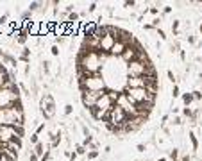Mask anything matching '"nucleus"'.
Wrapping results in <instances>:
<instances>
[{"label":"nucleus","mask_w":202,"mask_h":161,"mask_svg":"<svg viewBox=\"0 0 202 161\" xmlns=\"http://www.w3.org/2000/svg\"><path fill=\"white\" fill-rule=\"evenodd\" d=\"M75 73H95L104 91L88 113L109 132L125 136L136 132L150 118L158 95L149 90H132V77H159L149 50L131 30L95 23L84 32L75 56Z\"/></svg>","instance_id":"nucleus-1"},{"label":"nucleus","mask_w":202,"mask_h":161,"mask_svg":"<svg viewBox=\"0 0 202 161\" xmlns=\"http://www.w3.org/2000/svg\"><path fill=\"white\" fill-rule=\"evenodd\" d=\"M43 152V145H36V156Z\"/></svg>","instance_id":"nucleus-2"},{"label":"nucleus","mask_w":202,"mask_h":161,"mask_svg":"<svg viewBox=\"0 0 202 161\" xmlns=\"http://www.w3.org/2000/svg\"><path fill=\"white\" fill-rule=\"evenodd\" d=\"M184 102H191V95H184Z\"/></svg>","instance_id":"nucleus-3"},{"label":"nucleus","mask_w":202,"mask_h":161,"mask_svg":"<svg viewBox=\"0 0 202 161\" xmlns=\"http://www.w3.org/2000/svg\"><path fill=\"white\" fill-rule=\"evenodd\" d=\"M30 161H38V156L34 154V156H30Z\"/></svg>","instance_id":"nucleus-4"}]
</instances>
